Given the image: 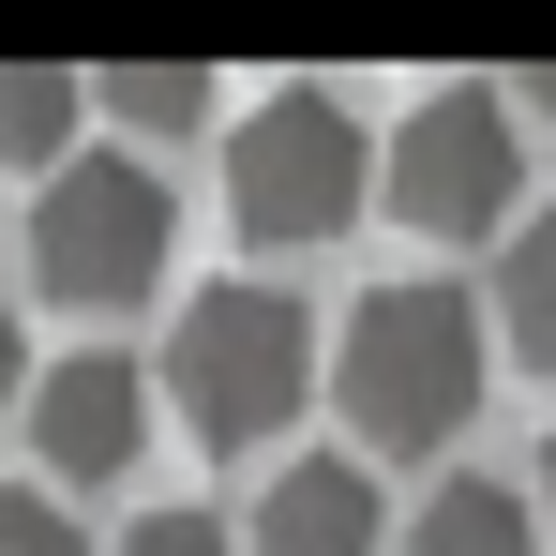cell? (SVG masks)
I'll return each mask as SVG.
<instances>
[{
  "instance_id": "cell-1",
  "label": "cell",
  "mask_w": 556,
  "mask_h": 556,
  "mask_svg": "<svg viewBox=\"0 0 556 556\" xmlns=\"http://www.w3.org/2000/svg\"><path fill=\"white\" fill-rule=\"evenodd\" d=\"M481 301L466 286H362L346 301V331H331V391H346V421H362V452H452L466 406H481Z\"/></svg>"
},
{
  "instance_id": "cell-2",
  "label": "cell",
  "mask_w": 556,
  "mask_h": 556,
  "mask_svg": "<svg viewBox=\"0 0 556 556\" xmlns=\"http://www.w3.org/2000/svg\"><path fill=\"white\" fill-rule=\"evenodd\" d=\"M166 391H181L195 452H271L316 391V316L286 286H195L166 331Z\"/></svg>"
},
{
  "instance_id": "cell-3",
  "label": "cell",
  "mask_w": 556,
  "mask_h": 556,
  "mask_svg": "<svg viewBox=\"0 0 556 556\" xmlns=\"http://www.w3.org/2000/svg\"><path fill=\"white\" fill-rule=\"evenodd\" d=\"M376 151L362 121H346V91H256L241 105V136H226V211H241V241H331L346 211H362Z\"/></svg>"
},
{
  "instance_id": "cell-4",
  "label": "cell",
  "mask_w": 556,
  "mask_h": 556,
  "mask_svg": "<svg viewBox=\"0 0 556 556\" xmlns=\"http://www.w3.org/2000/svg\"><path fill=\"white\" fill-rule=\"evenodd\" d=\"M166 181L151 166H121V151H76L46 211H30V286L46 301H76V316H121V301H151L166 286Z\"/></svg>"
},
{
  "instance_id": "cell-5",
  "label": "cell",
  "mask_w": 556,
  "mask_h": 556,
  "mask_svg": "<svg viewBox=\"0 0 556 556\" xmlns=\"http://www.w3.org/2000/svg\"><path fill=\"white\" fill-rule=\"evenodd\" d=\"M376 195H391L406 226H437V241L511 226V195H527L511 105H496V91H421L406 121H391V151H376Z\"/></svg>"
},
{
  "instance_id": "cell-6",
  "label": "cell",
  "mask_w": 556,
  "mask_h": 556,
  "mask_svg": "<svg viewBox=\"0 0 556 556\" xmlns=\"http://www.w3.org/2000/svg\"><path fill=\"white\" fill-rule=\"evenodd\" d=\"M30 452H46V481H136V452H151V376L121 362V346L46 362L30 376Z\"/></svg>"
},
{
  "instance_id": "cell-7",
  "label": "cell",
  "mask_w": 556,
  "mask_h": 556,
  "mask_svg": "<svg viewBox=\"0 0 556 556\" xmlns=\"http://www.w3.org/2000/svg\"><path fill=\"white\" fill-rule=\"evenodd\" d=\"M256 556H376V481L346 452L286 466L271 496H256Z\"/></svg>"
},
{
  "instance_id": "cell-8",
  "label": "cell",
  "mask_w": 556,
  "mask_h": 556,
  "mask_svg": "<svg viewBox=\"0 0 556 556\" xmlns=\"http://www.w3.org/2000/svg\"><path fill=\"white\" fill-rule=\"evenodd\" d=\"M76 76H46V61H0V166H46V181H61V166H76Z\"/></svg>"
},
{
  "instance_id": "cell-9",
  "label": "cell",
  "mask_w": 556,
  "mask_h": 556,
  "mask_svg": "<svg viewBox=\"0 0 556 556\" xmlns=\"http://www.w3.org/2000/svg\"><path fill=\"white\" fill-rule=\"evenodd\" d=\"M421 556H542V511H527L511 481H437V511H421Z\"/></svg>"
},
{
  "instance_id": "cell-10",
  "label": "cell",
  "mask_w": 556,
  "mask_h": 556,
  "mask_svg": "<svg viewBox=\"0 0 556 556\" xmlns=\"http://www.w3.org/2000/svg\"><path fill=\"white\" fill-rule=\"evenodd\" d=\"M496 331L527 376H556V211H527V241L496 256Z\"/></svg>"
},
{
  "instance_id": "cell-11",
  "label": "cell",
  "mask_w": 556,
  "mask_h": 556,
  "mask_svg": "<svg viewBox=\"0 0 556 556\" xmlns=\"http://www.w3.org/2000/svg\"><path fill=\"white\" fill-rule=\"evenodd\" d=\"M211 61H121L105 76V121H151V136H181V121H211Z\"/></svg>"
},
{
  "instance_id": "cell-12",
  "label": "cell",
  "mask_w": 556,
  "mask_h": 556,
  "mask_svg": "<svg viewBox=\"0 0 556 556\" xmlns=\"http://www.w3.org/2000/svg\"><path fill=\"white\" fill-rule=\"evenodd\" d=\"M0 556H91L61 496H0Z\"/></svg>"
},
{
  "instance_id": "cell-13",
  "label": "cell",
  "mask_w": 556,
  "mask_h": 556,
  "mask_svg": "<svg viewBox=\"0 0 556 556\" xmlns=\"http://www.w3.org/2000/svg\"><path fill=\"white\" fill-rule=\"evenodd\" d=\"M121 556H226V527H211V511H136Z\"/></svg>"
},
{
  "instance_id": "cell-14",
  "label": "cell",
  "mask_w": 556,
  "mask_h": 556,
  "mask_svg": "<svg viewBox=\"0 0 556 556\" xmlns=\"http://www.w3.org/2000/svg\"><path fill=\"white\" fill-rule=\"evenodd\" d=\"M496 105H542V121H556V61H527V76H496Z\"/></svg>"
},
{
  "instance_id": "cell-15",
  "label": "cell",
  "mask_w": 556,
  "mask_h": 556,
  "mask_svg": "<svg viewBox=\"0 0 556 556\" xmlns=\"http://www.w3.org/2000/svg\"><path fill=\"white\" fill-rule=\"evenodd\" d=\"M15 376H30V331H15V301H0V406H15Z\"/></svg>"
},
{
  "instance_id": "cell-16",
  "label": "cell",
  "mask_w": 556,
  "mask_h": 556,
  "mask_svg": "<svg viewBox=\"0 0 556 556\" xmlns=\"http://www.w3.org/2000/svg\"><path fill=\"white\" fill-rule=\"evenodd\" d=\"M542 527H556V437H542Z\"/></svg>"
}]
</instances>
